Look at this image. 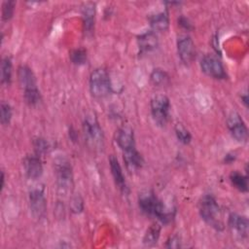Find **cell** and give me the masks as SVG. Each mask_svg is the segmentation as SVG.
<instances>
[{"label":"cell","instance_id":"23","mask_svg":"<svg viewBox=\"0 0 249 249\" xmlns=\"http://www.w3.org/2000/svg\"><path fill=\"white\" fill-rule=\"evenodd\" d=\"M151 82L155 85V86H162L165 85L168 81V75L165 71H163L162 69L160 68H156L152 71L151 76H150Z\"/></svg>","mask_w":249,"mask_h":249},{"label":"cell","instance_id":"11","mask_svg":"<svg viewBox=\"0 0 249 249\" xmlns=\"http://www.w3.org/2000/svg\"><path fill=\"white\" fill-rule=\"evenodd\" d=\"M177 51L180 59L185 64H190L196 56L195 44L192 38L188 35L180 36L177 40Z\"/></svg>","mask_w":249,"mask_h":249},{"label":"cell","instance_id":"24","mask_svg":"<svg viewBox=\"0 0 249 249\" xmlns=\"http://www.w3.org/2000/svg\"><path fill=\"white\" fill-rule=\"evenodd\" d=\"M70 59L76 65H82L87 61V52L84 49H75L70 53Z\"/></svg>","mask_w":249,"mask_h":249},{"label":"cell","instance_id":"3","mask_svg":"<svg viewBox=\"0 0 249 249\" xmlns=\"http://www.w3.org/2000/svg\"><path fill=\"white\" fill-rule=\"evenodd\" d=\"M18 80L23 89L26 102L30 105H36L40 101V91L33 71L27 65H20L18 68Z\"/></svg>","mask_w":249,"mask_h":249},{"label":"cell","instance_id":"14","mask_svg":"<svg viewBox=\"0 0 249 249\" xmlns=\"http://www.w3.org/2000/svg\"><path fill=\"white\" fill-rule=\"evenodd\" d=\"M117 143L122 151H125L135 147L133 130L129 126H123L117 132Z\"/></svg>","mask_w":249,"mask_h":249},{"label":"cell","instance_id":"4","mask_svg":"<svg viewBox=\"0 0 249 249\" xmlns=\"http://www.w3.org/2000/svg\"><path fill=\"white\" fill-rule=\"evenodd\" d=\"M57 192L60 196H67L73 189V173L69 161L65 158L55 160Z\"/></svg>","mask_w":249,"mask_h":249},{"label":"cell","instance_id":"31","mask_svg":"<svg viewBox=\"0 0 249 249\" xmlns=\"http://www.w3.org/2000/svg\"><path fill=\"white\" fill-rule=\"evenodd\" d=\"M179 21H180V24L183 25L185 28L188 29V28L190 27V23L188 22V19H186V18H181Z\"/></svg>","mask_w":249,"mask_h":249},{"label":"cell","instance_id":"16","mask_svg":"<svg viewBox=\"0 0 249 249\" xmlns=\"http://www.w3.org/2000/svg\"><path fill=\"white\" fill-rule=\"evenodd\" d=\"M109 163H110L111 173L113 175L116 185L123 193L125 194L127 192V186H126V183L124 180V176L123 174L122 167H121L118 160L114 156H111L109 159Z\"/></svg>","mask_w":249,"mask_h":249},{"label":"cell","instance_id":"13","mask_svg":"<svg viewBox=\"0 0 249 249\" xmlns=\"http://www.w3.org/2000/svg\"><path fill=\"white\" fill-rule=\"evenodd\" d=\"M24 168L28 178L36 180L41 177L43 173V164L40 156H29L24 160Z\"/></svg>","mask_w":249,"mask_h":249},{"label":"cell","instance_id":"27","mask_svg":"<svg viewBox=\"0 0 249 249\" xmlns=\"http://www.w3.org/2000/svg\"><path fill=\"white\" fill-rule=\"evenodd\" d=\"M15 2L14 1H5L2 5V19L4 21L9 20L14 14Z\"/></svg>","mask_w":249,"mask_h":249},{"label":"cell","instance_id":"20","mask_svg":"<svg viewBox=\"0 0 249 249\" xmlns=\"http://www.w3.org/2000/svg\"><path fill=\"white\" fill-rule=\"evenodd\" d=\"M230 179L231 184L236 188L238 191L246 193L248 191V179L247 176L239 173L238 171H233L230 175Z\"/></svg>","mask_w":249,"mask_h":249},{"label":"cell","instance_id":"12","mask_svg":"<svg viewBox=\"0 0 249 249\" xmlns=\"http://www.w3.org/2000/svg\"><path fill=\"white\" fill-rule=\"evenodd\" d=\"M229 227L235 237L239 239L247 238L249 223L245 216H241L235 213L231 214L229 217Z\"/></svg>","mask_w":249,"mask_h":249},{"label":"cell","instance_id":"19","mask_svg":"<svg viewBox=\"0 0 249 249\" xmlns=\"http://www.w3.org/2000/svg\"><path fill=\"white\" fill-rule=\"evenodd\" d=\"M160 234V227L158 224H153L149 227V229L146 231V233L143 237V243L147 246H153L155 245Z\"/></svg>","mask_w":249,"mask_h":249},{"label":"cell","instance_id":"6","mask_svg":"<svg viewBox=\"0 0 249 249\" xmlns=\"http://www.w3.org/2000/svg\"><path fill=\"white\" fill-rule=\"evenodd\" d=\"M89 89L94 97L102 98L111 91V82L109 74L104 68H96L89 76Z\"/></svg>","mask_w":249,"mask_h":249},{"label":"cell","instance_id":"21","mask_svg":"<svg viewBox=\"0 0 249 249\" xmlns=\"http://www.w3.org/2000/svg\"><path fill=\"white\" fill-rule=\"evenodd\" d=\"M94 14H95V9H94V4L92 3H87L83 7V16L85 19V26L87 31H90L93 26V20H94Z\"/></svg>","mask_w":249,"mask_h":249},{"label":"cell","instance_id":"9","mask_svg":"<svg viewBox=\"0 0 249 249\" xmlns=\"http://www.w3.org/2000/svg\"><path fill=\"white\" fill-rule=\"evenodd\" d=\"M227 124H228V127L231 134L235 140H237L238 142L247 141L248 129L245 123L243 122V120L241 119L238 113L231 112L228 117Z\"/></svg>","mask_w":249,"mask_h":249},{"label":"cell","instance_id":"15","mask_svg":"<svg viewBox=\"0 0 249 249\" xmlns=\"http://www.w3.org/2000/svg\"><path fill=\"white\" fill-rule=\"evenodd\" d=\"M123 155H124V160L128 170L136 171L142 167L144 160L142 156L139 154V152L136 150L135 147L123 151Z\"/></svg>","mask_w":249,"mask_h":249},{"label":"cell","instance_id":"30","mask_svg":"<svg viewBox=\"0 0 249 249\" xmlns=\"http://www.w3.org/2000/svg\"><path fill=\"white\" fill-rule=\"evenodd\" d=\"M180 243H181V242H180L179 236H178V235H173V236H171V237L167 240L165 246H166L167 248H179V247L181 246Z\"/></svg>","mask_w":249,"mask_h":249},{"label":"cell","instance_id":"33","mask_svg":"<svg viewBox=\"0 0 249 249\" xmlns=\"http://www.w3.org/2000/svg\"><path fill=\"white\" fill-rule=\"evenodd\" d=\"M4 181H5L4 172H2V173H1V189H3V187H4Z\"/></svg>","mask_w":249,"mask_h":249},{"label":"cell","instance_id":"18","mask_svg":"<svg viewBox=\"0 0 249 249\" xmlns=\"http://www.w3.org/2000/svg\"><path fill=\"white\" fill-rule=\"evenodd\" d=\"M150 24L155 31H164L168 28L169 18L166 12H160L150 17Z\"/></svg>","mask_w":249,"mask_h":249},{"label":"cell","instance_id":"5","mask_svg":"<svg viewBox=\"0 0 249 249\" xmlns=\"http://www.w3.org/2000/svg\"><path fill=\"white\" fill-rule=\"evenodd\" d=\"M83 128L86 140L89 147L94 150L102 149L104 136L97 119L93 113L90 112L86 115L83 123Z\"/></svg>","mask_w":249,"mask_h":249},{"label":"cell","instance_id":"22","mask_svg":"<svg viewBox=\"0 0 249 249\" xmlns=\"http://www.w3.org/2000/svg\"><path fill=\"white\" fill-rule=\"evenodd\" d=\"M12 79V61L10 57H4L1 61V83L9 85Z\"/></svg>","mask_w":249,"mask_h":249},{"label":"cell","instance_id":"29","mask_svg":"<svg viewBox=\"0 0 249 249\" xmlns=\"http://www.w3.org/2000/svg\"><path fill=\"white\" fill-rule=\"evenodd\" d=\"M70 207L73 213H80L84 209V201L80 196H75L72 197L70 202Z\"/></svg>","mask_w":249,"mask_h":249},{"label":"cell","instance_id":"1","mask_svg":"<svg viewBox=\"0 0 249 249\" xmlns=\"http://www.w3.org/2000/svg\"><path fill=\"white\" fill-rule=\"evenodd\" d=\"M138 202L141 211L148 216L156 217L163 223H167L172 219L171 211H169L162 201L150 191L142 193L139 196Z\"/></svg>","mask_w":249,"mask_h":249},{"label":"cell","instance_id":"8","mask_svg":"<svg viewBox=\"0 0 249 249\" xmlns=\"http://www.w3.org/2000/svg\"><path fill=\"white\" fill-rule=\"evenodd\" d=\"M29 205L32 216L35 219H41L46 214L47 200L44 189L42 187L33 188L29 193Z\"/></svg>","mask_w":249,"mask_h":249},{"label":"cell","instance_id":"7","mask_svg":"<svg viewBox=\"0 0 249 249\" xmlns=\"http://www.w3.org/2000/svg\"><path fill=\"white\" fill-rule=\"evenodd\" d=\"M170 102L167 96L163 94L156 95L151 100L152 117L159 125H164L169 119Z\"/></svg>","mask_w":249,"mask_h":249},{"label":"cell","instance_id":"2","mask_svg":"<svg viewBox=\"0 0 249 249\" xmlns=\"http://www.w3.org/2000/svg\"><path fill=\"white\" fill-rule=\"evenodd\" d=\"M198 210L202 220L209 226L217 231H222L224 229L221 208L212 196L206 195L201 197L198 204Z\"/></svg>","mask_w":249,"mask_h":249},{"label":"cell","instance_id":"17","mask_svg":"<svg viewBox=\"0 0 249 249\" xmlns=\"http://www.w3.org/2000/svg\"><path fill=\"white\" fill-rule=\"evenodd\" d=\"M137 42H138L139 50L141 53H147L155 50L158 47V43H159L157 35L152 31L145 32L139 35Z\"/></svg>","mask_w":249,"mask_h":249},{"label":"cell","instance_id":"28","mask_svg":"<svg viewBox=\"0 0 249 249\" xmlns=\"http://www.w3.org/2000/svg\"><path fill=\"white\" fill-rule=\"evenodd\" d=\"M34 148H35V152H36V155L38 156H41L43 154H45L48 149H49V144L48 142L43 139V138H37L35 139L34 141Z\"/></svg>","mask_w":249,"mask_h":249},{"label":"cell","instance_id":"10","mask_svg":"<svg viewBox=\"0 0 249 249\" xmlns=\"http://www.w3.org/2000/svg\"><path fill=\"white\" fill-rule=\"evenodd\" d=\"M200 68L202 72L209 77L215 79H225L227 77L222 62L212 55H205L201 58Z\"/></svg>","mask_w":249,"mask_h":249},{"label":"cell","instance_id":"26","mask_svg":"<svg viewBox=\"0 0 249 249\" xmlns=\"http://www.w3.org/2000/svg\"><path fill=\"white\" fill-rule=\"evenodd\" d=\"M12 107L10 106L9 103L6 102H2L1 103V124L6 125L10 123L11 119H12Z\"/></svg>","mask_w":249,"mask_h":249},{"label":"cell","instance_id":"32","mask_svg":"<svg viewBox=\"0 0 249 249\" xmlns=\"http://www.w3.org/2000/svg\"><path fill=\"white\" fill-rule=\"evenodd\" d=\"M241 99L243 100V103H244V105L247 107V106H248V97H247V94L245 93V95L241 96Z\"/></svg>","mask_w":249,"mask_h":249},{"label":"cell","instance_id":"25","mask_svg":"<svg viewBox=\"0 0 249 249\" xmlns=\"http://www.w3.org/2000/svg\"><path fill=\"white\" fill-rule=\"evenodd\" d=\"M175 133H176V136L178 138V140L180 142H182L183 144H188L190 143L191 139H192V136H191V133L189 132V130L187 128H185L182 124H178L176 126H175Z\"/></svg>","mask_w":249,"mask_h":249}]
</instances>
